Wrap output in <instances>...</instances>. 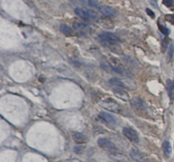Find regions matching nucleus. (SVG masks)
Listing matches in <instances>:
<instances>
[{"label":"nucleus","mask_w":174,"mask_h":162,"mask_svg":"<svg viewBox=\"0 0 174 162\" xmlns=\"http://www.w3.org/2000/svg\"><path fill=\"white\" fill-rule=\"evenodd\" d=\"M99 38L101 40L102 42H105L107 44H116L118 43H120V38L116 36V35L113 34L111 32H103L99 35Z\"/></svg>","instance_id":"39448f33"},{"label":"nucleus","mask_w":174,"mask_h":162,"mask_svg":"<svg viewBox=\"0 0 174 162\" xmlns=\"http://www.w3.org/2000/svg\"><path fill=\"white\" fill-rule=\"evenodd\" d=\"M167 90L169 93V97L172 100L174 99V87L173 82L171 80H167Z\"/></svg>","instance_id":"2eb2a0df"},{"label":"nucleus","mask_w":174,"mask_h":162,"mask_svg":"<svg viewBox=\"0 0 174 162\" xmlns=\"http://www.w3.org/2000/svg\"><path fill=\"white\" fill-rule=\"evenodd\" d=\"M115 95L117 98L122 99L123 101H129V94L123 89H116L114 91Z\"/></svg>","instance_id":"f8f14e48"},{"label":"nucleus","mask_w":174,"mask_h":162,"mask_svg":"<svg viewBox=\"0 0 174 162\" xmlns=\"http://www.w3.org/2000/svg\"><path fill=\"white\" fill-rule=\"evenodd\" d=\"M123 134L125 135L127 139H129L131 142L138 143L139 142V134L136 132L134 129L131 128H123Z\"/></svg>","instance_id":"423d86ee"},{"label":"nucleus","mask_w":174,"mask_h":162,"mask_svg":"<svg viewBox=\"0 0 174 162\" xmlns=\"http://www.w3.org/2000/svg\"><path fill=\"white\" fill-rule=\"evenodd\" d=\"M87 3H88L89 6L97 9L105 16H107V17H115V16L117 15V11L115 9H113L112 7H111V6L102 4L101 3H99L98 1H95V0H88Z\"/></svg>","instance_id":"f257e3e1"},{"label":"nucleus","mask_w":174,"mask_h":162,"mask_svg":"<svg viewBox=\"0 0 174 162\" xmlns=\"http://www.w3.org/2000/svg\"><path fill=\"white\" fill-rule=\"evenodd\" d=\"M100 105L103 108H105L109 111H112L114 113H118L121 110L120 104L112 98H106V99L102 100Z\"/></svg>","instance_id":"20e7f679"},{"label":"nucleus","mask_w":174,"mask_h":162,"mask_svg":"<svg viewBox=\"0 0 174 162\" xmlns=\"http://www.w3.org/2000/svg\"><path fill=\"white\" fill-rule=\"evenodd\" d=\"M98 144H99V146L101 148H103L104 150H105L106 152L111 154V155H113V156H115V157H116H116H117V156H121V157L122 156L121 153L120 152V150L117 148L116 145L112 142H111L110 140H108L107 138H99Z\"/></svg>","instance_id":"f03ea898"},{"label":"nucleus","mask_w":174,"mask_h":162,"mask_svg":"<svg viewBox=\"0 0 174 162\" xmlns=\"http://www.w3.org/2000/svg\"><path fill=\"white\" fill-rule=\"evenodd\" d=\"M74 28L80 34H85L88 31V26L86 24L82 23V22H75L74 23Z\"/></svg>","instance_id":"9b49d317"},{"label":"nucleus","mask_w":174,"mask_h":162,"mask_svg":"<svg viewBox=\"0 0 174 162\" xmlns=\"http://www.w3.org/2000/svg\"><path fill=\"white\" fill-rule=\"evenodd\" d=\"M72 138L73 140L75 141V142L77 143H84V142H87V137L80 133H75L72 134Z\"/></svg>","instance_id":"4468645a"},{"label":"nucleus","mask_w":174,"mask_h":162,"mask_svg":"<svg viewBox=\"0 0 174 162\" xmlns=\"http://www.w3.org/2000/svg\"><path fill=\"white\" fill-rule=\"evenodd\" d=\"M75 13L80 18L84 19V20H96L99 18L97 12L90 9H87V8H82V7L76 8Z\"/></svg>","instance_id":"7ed1b4c3"},{"label":"nucleus","mask_w":174,"mask_h":162,"mask_svg":"<svg viewBox=\"0 0 174 162\" xmlns=\"http://www.w3.org/2000/svg\"><path fill=\"white\" fill-rule=\"evenodd\" d=\"M130 157L137 162H148V159L144 154L136 148H132L130 151Z\"/></svg>","instance_id":"6e6552de"},{"label":"nucleus","mask_w":174,"mask_h":162,"mask_svg":"<svg viewBox=\"0 0 174 162\" xmlns=\"http://www.w3.org/2000/svg\"><path fill=\"white\" fill-rule=\"evenodd\" d=\"M173 54H174V42H172V44L170 45V48H169L170 58H172Z\"/></svg>","instance_id":"6ab92c4d"},{"label":"nucleus","mask_w":174,"mask_h":162,"mask_svg":"<svg viewBox=\"0 0 174 162\" xmlns=\"http://www.w3.org/2000/svg\"><path fill=\"white\" fill-rule=\"evenodd\" d=\"M109 84L111 85V87L113 88L116 89H123V88H128L126 84L124 83L123 81H121L120 79L118 78H111L110 81H109Z\"/></svg>","instance_id":"9d476101"},{"label":"nucleus","mask_w":174,"mask_h":162,"mask_svg":"<svg viewBox=\"0 0 174 162\" xmlns=\"http://www.w3.org/2000/svg\"><path fill=\"white\" fill-rule=\"evenodd\" d=\"M131 105L133 108L136 109L138 110L145 111L147 110V104L143 99L140 98H133L131 100Z\"/></svg>","instance_id":"0eeeda50"},{"label":"nucleus","mask_w":174,"mask_h":162,"mask_svg":"<svg viewBox=\"0 0 174 162\" xmlns=\"http://www.w3.org/2000/svg\"><path fill=\"white\" fill-rule=\"evenodd\" d=\"M168 39H164L163 40V43H162V51H165L166 49V47H167V44H168Z\"/></svg>","instance_id":"b1692460"},{"label":"nucleus","mask_w":174,"mask_h":162,"mask_svg":"<svg viewBox=\"0 0 174 162\" xmlns=\"http://www.w3.org/2000/svg\"><path fill=\"white\" fill-rule=\"evenodd\" d=\"M173 82V87H174V80H173V82Z\"/></svg>","instance_id":"393cba45"},{"label":"nucleus","mask_w":174,"mask_h":162,"mask_svg":"<svg viewBox=\"0 0 174 162\" xmlns=\"http://www.w3.org/2000/svg\"><path fill=\"white\" fill-rule=\"evenodd\" d=\"M99 118L104 123H105L108 126H115L116 124V118L106 112H100Z\"/></svg>","instance_id":"1a4fd4ad"},{"label":"nucleus","mask_w":174,"mask_h":162,"mask_svg":"<svg viewBox=\"0 0 174 162\" xmlns=\"http://www.w3.org/2000/svg\"><path fill=\"white\" fill-rule=\"evenodd\" d=\"M162 3L166 7H172L174 4V0H163Z\"/></svg>","instance_id":"a211bd4d"},{"label":"nucleus","mask_w":174,"mask_h":162,"mask_svg":"<svg viewBox=\"0 0 174 162\" xmlns=\"http://www.w3.org/2000/svg\"><path fill=\"white\" fill-rule=\"evenodd\" d=\"M146 12H147L148 15H150L151 18H155V13L152 10H150V9H146Z\"/></svg>","instance_id":"5701e85b"},{"label":"nucleus","mask_w":174,"mask_h":162,"mask_svg":"<svg viewBox=\"0 0 174 162\" xmlns=\"http://www.w3.org/2000/svg\"><path fill=\"white\" fill-rule=\"evenodd\" d=\"M163 151L166 156H170L172 153V148H171V144L168 141H165L163 143Z\"/></svg>","instance_id":"dca6fc26"},{"label":"nucleus","mask_w":174,"mask_h":162,"mask_svg":"<svg viewBox=\"0 0 174 162\" xmlns=\"http://www.w3.org/2000/svg\"><path fill=\"white\" fill-rule=\"evenodd\" d=\"M159 29L160 31L163 33V34L165 35H169L170 33V30L166 26H162V25H159Z\"/></svg>","instance_id":"f3484780"},{"label":"nucleus","mask_w":174,"mask_h":162,"mask_svg":"<svg viewBox=\"0 0 174 162\" xmlns=\"http://www.w3.org/2000/svg\"><path fill=\"white\" fill-rule=\"evenodd\" d=\"M84 148L85 147L84 146H78V147H75V152L78 153V154H80V153H82L84 151Z\"/></svg>","instance_id":"aec40b11"},{"label":"nucleus","mask_w":174,"mask_h":162,"mask_svg":"<svg viewBox=\"0 0 174 162\" xmlns=\"http://www.w3.org/2000/svg\"><path fill=\"white\" fill-rule=\"evenodd\" d=\"M166 20H168L169 22H171L172 24L174 25V15H169L166 16Z\"/></svg>","instance_id":"412c9836"},{"label":"nucleus","mask_w":174,"mask_h":162,"mask_svg":"<svg viewBox=\"0 0 174 162\" xmlns=\"http://www.w3.org/2000/svg\"><path fill=\"white\" fill-rule=\"evenodd\" d=\"M149 2H150V4L152 5L153 7H155L156 9H159L158 4H157V1H156V0H149Z\"/></svg>","instance_id":"4be33fe9"},{"label":"nucleus","mask_w":174,"mask_h":162,"mask_svg":"<svg viewBox=\"0 0 174 162\" xmlns=\"http://www.w3.org/2000/svg\"><path fill=\"white\" fill-rule=\"evenodd\" d=\"M60 32H61L65 36H66V37H72V36L74 35V31H73L72 28L71 26H69L68 25L62 24L60 26Z\"/></svg>","instance_id":"ddd939ff"}]
</instances>
